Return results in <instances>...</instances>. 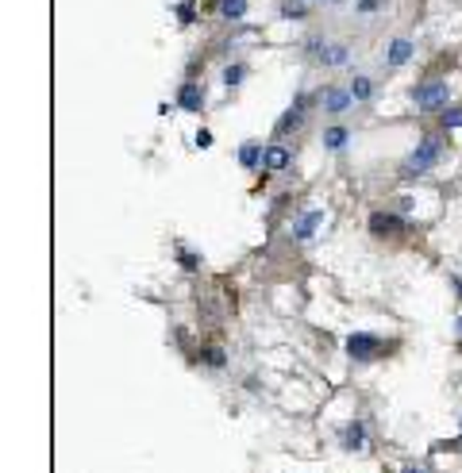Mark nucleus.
I'll return each instance as SVG.
<instances>
[{"instance_id": "obj_1", "label": "nucleus", "mask_w": 462, "mask_h": 473, "mask_svg": "<svg viewBox=\"0 0 462 473\" xmlns=\"http://www.w3.org/2000/svg\"><path fill=\"white\" fill-rule=\"evenodd\" d=\"M447 154V143H443L439 135H424L416 147H412V154H409V162L401 166V177L409 181V177H424L428 169H436L439 166V158Z\"/></svg>"}, {"instance_id": "obj_2", "label": "nucleus", "mask_w": 462, "mask_h": 473, "mask_svg": "<svg viewBox=\"0 0 462 473\" xmlns=\"http://www.w3.org/2000/svg\"><path fill=\"white\" fill-rule=\"evenodd\" d=\"M412 104H416V112H424V116H439V112L451 104L447 81H443V78H428V81L412 85Z\"/></svg>"}, {"instance_id": "obj_3", "label": "nucleus", "mask_w": 462, "mask_h": 473, "mask_svg": "<svg viewBox=\"0 0 462 473\" xmlns=\"http://www.w3.org/2000/svg\"><path fill=\"white\" fill-rule=\"evenodd\" d=\"M313 104H320V97H313V92H297L293 104H289V108L278 116V124H273V139L297 135V131L305 127V119H308V112H313Z\"/></svg>"}, {"instance_id": "obj_4", "label": "nucleus", "mask_w": 462, "mask_h": 473, "mask_svg": "<svg viewBox=\"0 0 462 473\" xmlns=\"http://www.w3.org/2000/svg\"><path fill=\"white\" fill-rule=\"evenodd\" d=\"M347 354H351L355 362H378L385 354V339L370 335V331H355V335L347 339Z\"/></svg>"}, {"instance_id": "obj_5", "label": "nucleus", "mask_w": 462, "mask_h": 473, "mask_svg": "<svg viewBox=\"0 0 462 473\" xmlns=\"http://www.w3.org/2000/svg\"><path fill=\"white\" fill-rule=\"evenodd\" d=\"M316 97H320L316 108L324 112V116H343V112H351V104H355L351 89H343V85H324V89H316Z\"/></svg>"}, {"instance_id": "obj_6", "label": "nucleus", "mask_w": 462, "mask_h": 473, "mask_svg": "<svg viewBox=\"0 0 462 473\" xmlns=\"http://www.w3.org/2000/svg\"><path fill=\"white\" fill-rule=\"evenodd\" d=\"M174 104H177L182 112H189V116H201V112L209 108L204 85L196 81V78H185V81H182V89H177V97H174Z\"/></svg>"}, {"instance_id": "obj_7", "label": "nucleus", "mask_w": 462, "mask_h": 473, "mask_svg": "<svg viewBox=\"0 0 462 473\" xmlns=\"http://www.w3.org/2000/svg\"><path fill=\"white\" fill-rule=\"evenodd\" d=\"M289 166H293V147L285 139H270L262 154V174H285Z\"/></svg>"}, {"instance_id": "obj_8", "label": "nucleus", "mask_w": 462, "mask_h": 473, "mask_svg": "<svg viewBox=\"0 0 462 473\" xmlns=\"http://www.w3.org/2000/svg\"><path fill=\"white\" fill-rule=\"evenodd\" d=\"M412 58H416V43H412L409 35H393V39L385 43V65L401 70V65H409Z\"/></svg>"}, {"instance_id": "obj_9", "label": "nucleus", "mask_w": 462, "mask_h": 473, "mask_svg": "<svg viewBox=\"0 0 462 473\" xmlns=\"http://www.w3.org/2000/svg\"><path fill=\"white\" fill-rule=\"evenodd\" d=\"M404 231V220L397 212H370V235L374 239H397Z\"/></svg>"}, {"instance_id": "obj_10", "label": "nucleus", "mask_w": 462, "mask_h": 473, "mask_svg": "<svg viewBox=\"0 0 462 473\" xmlns=\"http://www.w3.org/2000/svg\"><path fill=\"white\" fill-rule=\"evenodd\" d=\"M320 223H324V208H308V212H300L297 220H293V239L297 243H308L320 231Z\"/></svg>"}, {"instance_id": "obj_11", "label": "nucleus", "mask_w": 462, "mask_h": 473, "mask_svg": "<svg viewBox=\"0 0 462 473\" xmlns=\"http://www.w3.org/2000/svg\"><path fill=\"white\" fill-rule=\"evenodd\" d=\"M320 143H324L327 154H343V150L351 147V127L347 124H327L324 135H320Z\"/></svg>"}, {"instance_id": "obj_12", "label": "nucleus", "mask_w": 462, "mask_h": 473, "mask_svg": "<svg viewBox=\"0 0 462 473\" xmlns=\"http://www.w3.org/2000/svg\"><path fill=\"white\" fill-rule=\"evenodd\" d=\"M351 97H355V104H370L374 97H378V81L370 78V73H351Z\"/></svg>"}, {"instance_id": "obj_13", "label": "nucleus", "mask_w": 462, "mask_h": 473, "mask_svg": "<svg viewBox=\"0 0 462 473\" xmlns=\"http://www.w3.org/2000/svg\"><path fill=\"white\" fill-rule=\"evenodd\" d=\"M262 154H266V147H262L258 139H247V143L239 147V166L251 169V174H262Z\"/></svg>"}, {"instance_id": "obj_14", "label": "nucleus", "mask_w": 462, "mask_h": 473, "mask_svg": "<svg viewBox=\"0 0 462 473\" xmlns=\"http://www.w3.org/2000/svg\"><path fill=\"white\" fill-rule=\"evenodd\" d=\"M351 62V46L347 43H324V51H320V65H327V70H339V65Z\"/></svg>"}, {"instance_id": "obj_15", "label": "nucleus", "mask_w": 462, "mask_h": 473, "mask_svg": "<svg viewBox=\"0 0 462 473\" xmlns=\"http://www.w3.org/2000/svg\"><path fill=\"white\" fill-rule=\"evenodd\" d=\"M339 447H343L347 454L362 450L366 447V427L362 423H347V427H339Z\"/></svg>"}, {"instance_id": "obj_16", "label": "nucleus", "mask_w": 462, "mask_h": 473, "mask_svg": "<svg viewBox=\"0 0 462 473\" xmlns=\"http://www.w3.org/2000/svg\"><path fill=\"white\" fill-rule=\"evenodd\" d=\"M216 8H220L224 20H231V23H235V20H243V16L251 12V0H220Z\"/></svg>"}, {"instance_id": "obj_17", "label": "nucleus", "mask_w": 462, "mask_h": 473, "mask_svg": "<svg viewBox=\"0 0 462 473\" xmlns=\"http://www.w3.org/2000/svg\"><path fill=\"white\" fill-rule=\"evenodd\" d=\"M247 62H228L224 65V85H228V89H239L243 81H247Z\"/></svg>"}, {"instance_id": "obj_18", "label": "nucleus", "mask_w": 462, "mask_h": 473, "mask_svg": "<svg viewBox=\"0 0 462 473\" xmlns=\"http://www.w3.org/2000/svg\"><path fill=\"white\" fill-rule=\"evenodd\" d=\"M278 12H281V20H305V16H308V4H305V0H281Z\"/></svg>"}, {"instance_id": "obj_19", "label": "nucleus", "mask_w": 462, "mask_h": 473, "mask_svg": "<svg viewBox=\"0 0 462 473\" xmlns=\"http://www.w3.org/2000/svg\"><path fill=\"white\" fill-rule=\"evenodd\" d=\"M439 124H443V131H458L462 127V104H447V108L439 112Z\"/></svg>"}, {"instance_id": "obj_20", "label": "nucleus", "mask_w": 462, "mask_h": 473, "mask_svg": "<svg viewBox=\"0 0 462 473\" xmlns=\"http://www.w3.org/2000/svg\"><path fill=\"white\" fill-rule=\"evenodd\" d=\"M324 43H327V39H320V35H308V39H305V58H308V62H320V51H324Z\"/></svg>"}, {"instance_id": "obj_21", "label": "nucleus", "mask_w": 462, "mask_h": 473, "mask_svg": "<svg viewBox=\"0 0 462 473\" xmlns=\"http://www.w3.org/2000/svg\"><path fill=\"white\" fill-rule=\"evenodd\" d=\"M382 8H385V0H355L358 16H374V12H382Z\"/></svg>"}, {"instance_id": "obj_22", "label": "nucleus", "mask_w": 462, "mask_h": 473, "mask_svg": "<svg viewBox=\"0 0 462 473\" xmlns=\"http://www.w3.org/2000/svg\"><path fill=\"white\" fill-rule=\"evenodd\" d=\"M177 258H182V266H185V270H201V258L185 250V243H177Z\"/></svg>"}, {"instance_id": "obj_23", "label": "nucleus", "mask_w": 462, "mask_h": 473, "mask_svg": "<svg viewBox=\"0 0 462 473\" xmlns=\"http://www.w3.org/2000/svg\"><path fill=\"white\" fill-rule=\"evenodd\" d=\"M196 147H201V150H209V147H212V131H209V127L196 131Z\"/></svg>"}, {"instance_id": "obj_24", "label": "nucleus", "mask_w": 462, "mask_h": 473, "mask_svg": "<svg viewBox=\"0 0 462 473\" xmlns=\"http://www.w3.org/2000/svg\"><path fill=\"white\" fill-rule=\"evenodd\" d=\"M204 358H209V362L216 366V370H224V354H220V350H209V354H204Z\"/></svg>"}, {"instance_id": "obj_25", "label": "nucleus", "mask_w": 462, "mask_h": 473, "mask_svg": "<svg viewBox=\"0 0 462 473\" xmlns=\"http://www.w3.org/2000/svg\"><path fill=\"white\" fill-rule=\"evenodd\" d=\"M404 473H428V466H409Z\"/></svg>"}, {"instance_id": "obj_26", "label": "nucleus", "mask_w": 462, "mask_h": 473, "mask_svg": "<svg viewBox=\"0 0 462 473\" xmlns=\"http://www.w3.org/2000/svg\"><path fill=\"white\" fill-rule=\"evenodd\" d=\"M455 331H458V339H462V316H458V324H455Z\"/></svg>"}]
</instances>
